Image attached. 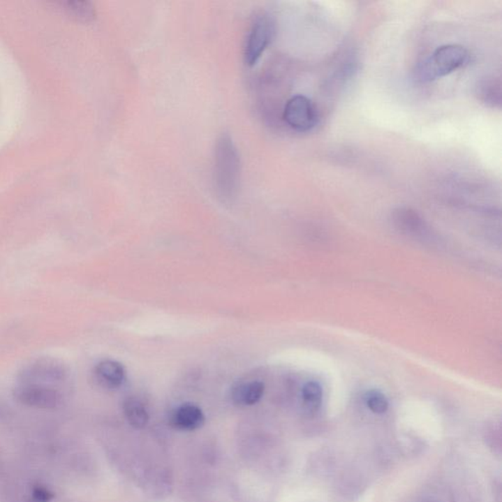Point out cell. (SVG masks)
<instances>
[{
  "mask_svg": "<svg viewBox=\"0 0 502 502\" xmlns=\"http://www.w3.org/2000/svg\"><path fill=\"white\" fill-rule=\"evenodd\" d=\"M213 181L221 200L231 201L241 183V158L232 138L223 133L216 142Z\"/></svg>",
  "mask_w": 502,
  "mask_h": 502,
  "instance_id": "cell-1",
  "label": "cell"
},
{
  "mask_svg": "<svg viewBox=\"0 0 502 502\" xmlns=\"http://www.w3.org/2000/svg\"><path fill=\"white\" fill-rule=\"evenodd\" d=\"M466 48L459 45H445L436 48L416 69L417 79L427 82L448 76L466 64Z\"/></svg>",
  "mask_w": 502,
  "mask_h": 502,
  "instance_id": "cell-2",
  "label": "cell"
},
{
  "mask_svg": "<svg viewBox=\"0 0 502 502\" xmlns=\"http://www.w3.org/2000/svg\"><path fill=\"white\" fill-rule=\"evenodd\" d=\"M69 370L64 363L57 359L43 357L31 361L22 369L18 382L31 383L47 387H58L67 382Z\"/></svg>",
  "mask_w": 502,
  "mask_h": 502,
  "instance_id": "cell-3",
  "label": "cell"
},
{
  "mask_svg": "<svg viewBox=\"0 0 502 502\" xmlns=\"http://www.w3.org/2000/svg\"><path fill=\"white\" fill-rule=\"evenodd\" d=\"M275 34V23L267 14L256 16L252 22L244 47V62L252 67L258 62Z\"/></svg>",
  "mask_w": 502,
  "mask_h": 502,
  "instance_id": "cell-4",
  "label": "cell"
},
{
  "mask_svg": "<svg viewBox=\"0 0 502 502\" xmlns=\"http://www.w3.org/2000/svg\"><path fill=\"white\" fill-rule=\"evenodd\" d=\"M14 397L20 404L40 409H54L62 404L63 394L57 387L17 382Z\"/></svg>",
  "mask_w": 502,
  "mask_h": 502,
  "instance_id": "cell-5",
  "label": "cell"
},
{
  "mask_svg": "<svg viewBox=\"0 0 502 502\" xmlns=\"http://www.w3.org/2000/svg\"><path fill=\"white\" fill-rule=\"evenodd\" d=\"M283 119L288 126L297 132L307 133L318 123V113L314 104L307 96L297 94L286 103Z\"/></svg>",
  "mask_w": 502,
  "mask_h": 502,
  "instance_id": "cell-6",
  "label": "cell"
},
{
  "mask_svg": "<svg viewBox=\"0 0 502 502\" xmlns=\"http://www.w3.org/2000/svg\"><path fill=\"white\" fill-rule=\"evenodd\" d=\"M94 376L99 384L108 389H117L126 380L125 367L112 359H104L96 364Z\"/></svg>",
  "mask_w": 502,
  "mask_h": 502,
  "instance_id": "cell-7",
  "label": "cell"
},
{
  "mask_svg": "<svg viewBox=\"0 0 502 502\" xmlns=\"http://www.w3.org/2000/svg\"><path fill=\"white\" fill-rule=\"evenodd\" d=\"M205 417L202 410L193 404L179 405L172 415L175 428L182 431H195L205 424Z\"/></svg>",
  "mask_w": 502,
  "mask_h": 502,
  "instance_id": "cell-8",
  "label": "cell"
},
{
  "mask_svg": "<svg viewBox=\"0 0 502 502\" xmlns=\"http://www.w3.org/2000/svg\"><path fill=\"white\" fill-rule=\"evenodd\" d=\"M264 392H265V385L260 381L241 383L232 389V399L237 405L251 406L260 401Z\"/></svg>",
  "mask_w": 502,
  "mask_h": 502,
  "instance_id": "cell-9",
  "label": "cell"
},
{
  "mask_svg": "<svg viewBox=\"0 0 502 502\" xmlns=\"http://www.w3.org/2000/svg\"><path fill=\"white\" fill-rule=\"evenodd\" d=\"M124 412L126 418L133 427L137 429L145 428L149 420V412L142 401L135 397H130L124 404Z\"/></svg>",
  "mask_w": 502,
  "mask_h": 502,
  "instance_id": "cell-10",
  "label": "cell"
},
{
  "mask_svg": "<svg viewBox=\"0 0 502 502\" xmlns=\"http://www.w3.org/2000/svg\"><path fill=\"white\" fill-rule=\"evenodd\" d=\"M478 96L482 103L496 108L501 105V82L494 77L485 80L478 87Z\"/></svg>",
  "mask_w": 502,
  "mask_h": 502,
  "instance_id": "cell-11",
  "label": "cell"
},
{
  "mask_svg": "<svg viewBox=\"0 0 502 502\" xmlns=\"http://www.w3.org/2000/svg\"><path fill=\"white\" fill-rule=\"evenodd\" d=\"M302 399L308 408L318 409L321 405L323 390L317 382H308L302 389Z\"/></svg>",
  "mask_w": 502,
  "mask_h": 502,
  "instance_id": "cell-12",
  "label": "cell"
},
{
  "mask_svg": "<svg viewBox=\"0 0 502 502\" xmlns=\"http://www.w3.org/2000/svg\"><path fill=\"white\" fill-rule=\"evenodd\" d=\"M68 10L71 12L72 15L82 22L93 21L96 17V11L93 4L86 1L69 2Z\"/></svg>",
  "mask_w": 502,
  "mask_h": 502,
  "instance_id": "cell-13",
  "label": "cell"
},
{
  "mask_svg": "<svg viewBox=\"0 0 502 502\" xmlns=\"http://www.w3.org/2000/svg\"><path fill=\"white\" fill-rule=\"evenodd\" d=\"M366 405L368 408L376 414H384L389 408V401L387 397L382 392L378 390H371L366 394L365 397Z\"/></svg>",
  "mask_w": 502,
  "mask_h": 502,
  "instance_id": "cell-14",
  "label": "cell"
},
{
  "mask_svg": "<svg viewBox=\"0 0 502 502\" xmlns=\"http://www.w3.org/2000/svg\"><path fill=\"white\" fill-rule=\"evenodd\" d=\"M34 499L38 502H48L52 499V494L43 487H36L34 489Z\"/></svg>",
  "mask_w": 502,
  "mask_h": 502,
  "instance_id": "cell-15",
  "label": "cell"
}]
</instances>
